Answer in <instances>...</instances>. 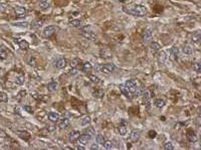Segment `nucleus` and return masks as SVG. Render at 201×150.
Instances as JSON below:
<instances>
[{
  "instance_id": "1",
  "label": "nucleus",
  "mask_w": 201,
  "mask_h": 150,
  "mask_svg": "<svg viewBox=\"0 0 201 150\" xmlns=\"http://www.w3.org/2000/svg\"><path fill=\"white\" fill-rule=\"evenodd\" d=\"M124 11L128 14H131V15H134V16H138V17H142L144 16L147 13V10L145 6H142V5H136L132 8H129L127 9L126 7H124Z\"/></svg>"
},
{
  "instance_id": "2",
  "label": "nucleus",
  "mask_w": 201,
  "mask_h": 150,
  "mask_svg": "<svg viewBox=\"0 0 201 150\" xmlns=\"http://www.w3.org/2000/svg\"><path fill=\"white\" fill-rule=\"evenodd\" d=\"M96 70L99 71L100 73L103 74H112L113 72H115L117 70V66L113 64H107V65H99V66H96Z\"/></svg>"
},
{
  "instance_id": "3",
  "label": "nucleus",
  "mask_w": 201,
  "mask_h": 150,
  "mask_svg": "<svg viewBox=\"0 0 201 150\" xmlns=\"http://www.w3.org/2000/svg\"><path fill=\"white\" fill-rule=\"evenodd\" d=\"M124 86L126 87V89L128 90L131 94L133 95L135 93L136 89L138 88V82L134 79H130L128 81H126V83L124 84Z\"/></svg>"
},
{
  "instance_id": "4",
  "label": "nucleus",
  "mask_w": 201,
  "mask_h": 150,
  "mask_svg": "<svg viewBox=\"0 0 201 150\" xmlns=\"http://www.w3.org/2000/svg\"><path fill=\"white\" fill-rule=\"evenodd\" d=\"M56 30H57V27L55 25H48L43 29V35L45 38H50L52 34H55Z\"/></svg>"
},
{
  "instance_id": "5",
  "label": "nucleus",
  "mask_w": 201,
  "mask_h": 150,
  "mask_svg": "<svg viewBox=\"0 0 201 150\" xmlns=\"http://www.w3.org/2000/svg\"><path fill=\"white\" fill-rule=\"evenodd\" d=\"M143 97H144V102H145V107H146L147 110H150L151 109V93L150 91H143Z\"/></svg>"
},
{
  "instance_id": "6",
  "label": "nucleus",
  "mask_w": 201,
  "mask_h": 150,
  "mask_svg": "<svg viewBox=\"0 0 201 150\" xmlns=\"http://www.w3.org/2000/svg\"><path fill=\"white\" fill-rule=\"evenodd\" d=\"M151 38H152V30L150 28H147L146 30L144 31V33H143L142 40H143L144 43H148V42H150Z\"/></svg>"
},
{
  "instance_id": "7",
  "label": "nucleus",
  "mask_w": 201,
  "mask_h": 150,
  "mask_svg": "<svg viewBox=\"0 0 201 150\" xmlns=\"http://www.w3.org/2000/svg\"><path fill=\"white\" fill-rule=\"evenodd\" d=\"M79 143H80V145H87L90 140H91V135H89V134H84V135H80V137H79Z\"/></svg>"
},
{
  "instance_id": "8",
  "label": "nucleus",
  "mask_w": 201,
  "mask_h": 150,
  "mask_svg": "<svg viewBox=\"0 0 201 150\" xmlns=\"http://www.w3.org/2000/svg\"><path fill=\"white\" fill-rule=\"evenodd\" d=\"M169 54H170V58L171 59H177V57L179 56V47H172L170 48V51H169Z\"/></svg>"
},
{
  "instance_id": "9",
  "label": "nucleus",
  "mask_w": 201,
  "mask_h": 150,
  "mask_svg": "<svg viewBox=\"0 0 201 150\" xmlns=\"http://www.w3.org/2000/svg\"><path fill=\"white\" fill-rule=\"evenodd\" d=\"M157 58H158V63H159L160 65L165 64V62H166V59H167V55H166V52H165L164 50H160V51L158 52Z\"/></svg>"
},
{
  "instance_id": "10",
  "label": "nucleus",
  "mask_w": 201,
  "mask_h": 150,
  "mask_svg": "<svg viewBox=\"0 0 201 150\" xmlns=\"http://www.w3.org/2000/svg\"><path fill=\"white\" fill-rule=\"evenodd\" d=\"M15 14L18 16V17H24L25 16V14H26V8L25 7H22V6H18V7H16L15 9Z\"/></svg>"
},
{
  "instance_id": "11",
  "label": "nucleus",
  "mask_w": 201,
  "mask_h": 150,
  "mask_svg": "<svg viewBox=\"0 0 201 150\" xmlns=\"http://www.w3.org/2000/svg\"><path fill=\"white\" fill-rule=\"evenodd\" d=\"M80 135H81V134H80V132L76 131V130H73V132H71V133H69V135H68V140H69V142L73 143L74 141H76L78 139H79Z\"/></svg>"
},
{
  "instance_id": "12",
  "label": "nucleus",
  "mask_w": 201,
  "mask_h": 150,
  "mask_svg": "<svg viewBox=\"0 0 201 150\" xmlns=\"http://www.w3.org/2000/svg\"><path fill=\"white\" fill-rule=\"evenodd\" d=\"M82 35H83L84 38H89V39H91V40H96V39H97V35H96V33H95L92 30L82 31Z\"/></svg>"
},
{
  "instance_id": "13",
  "label": "nucleus",
  "mask_w": 201,
  "mask_h": 150,
  "mask_svg": "<svg viewBox=\"0 0 201 150\" xmlns=\"http://www.w3.org/2000/svg\"><path fill=\"white\" fill-rule=\"evenodd\" d=\"M69 125V118H64L61 120V121H59L58 124H57V127L59 128V129H65L67 126Z\"/></svg>"
},
{
  "instance_id": "14",
  "label": "nucleus",
  "mask_w": 201,
  "mask_h": 150,
  "mask_svg": "<svg viewBox=\"0 0 201 150\" xmlns=\"http://www.w3.org/2000/svg\"><path fill=\"white\" fill-rule=\"evenodd\" d=\"M16 134L18 135V137H20L21 139H24V140H29L30 138V134L27 131H16Z\"/></svg>"
},
{
  "instance_id": "15",
  "label": "nucleus",
  "mask_w": 201,
  "mask_h": 150,
  "mask_svg": "<svg viewBox=\"0 0 201 150\" xmlns=\"http://www.w3.org/2000/svg\"><path fill=\"white\" fill-rule=\"evenodd\" d=\"M48 119L52 122H56L59 119V114L57 112H50L48 114Z\"/></svg>"
},
{
  "instance_id": "16",
  "label": "nucleus",
  "mask_w": 201,
  "mask_h": 150,
  "mask_svg": "<svg viewBox=\"0 0 201 150\" xmlns=\"http://www.w3.org/2000/svg\"><path fill=\"white\" fill-rule=\"evenodd\" d=\"M82 72L83 73H86V74H89L90 72H91V70H92V65H91V63H84L83 65H82Z\"/></svg>"
},
{
  "instance_id": "17",
  "label": "nucleus",
  "mask_w": 201,
  "mask_h": 150,
  "mask_svg": "<svg viewBox=\"0 0 201 150\" xmlns=\"http://www.w3.org/2000/svg\"><path fill=\"white\" fill-rule=\"evenodd\" d=\"M197 139H198L197 138V135L194 132L190 131L187 133V140L189 141V142H196Z\"/></svg>"
},
{
  "instance_id": "18",
  "label": "nucleus",
  "mask_w": 201,
  "mask_h": 150,
  "mask_svg": "<svg viewBox=\"0 0 201 150\" xmlns=\"http://www.w3.org/2000/svg\"><path fill=\"white\" fill-rule=\"evenodd\" d=\"M55 66L57 69H64L66 66V61L64 58H58L55 63Z\"/></svg>"
},
{
  "instance_id": "19",
  "label": "nucleus",
  "mask_w": 201,
  "mask_h": 150,
  "mask_svg": "<svg viewBox=\"0 0 201 150\" xmlns=\"http://www.w3.org/2000/svg\"><path fill=\"white\" fill-rule=\"evenodd\" d=\"M18 46H19V47L22 49V50H26V49H28V47H29L28 42L26 41V40H24V39H20V40H19Z\"/></svg>"
},
{
  "instance_id": "20",
  "label": "nucleus",
  "mask_w": 201,
  "mask_h": 150,
  "mask_svg": "<svg viewBox=\"0 0 201 150\" xmlns=\"http://www.w3.org/2000/svg\"><path fill=\"white\" fill-rule=\"evenodd\" d=\"M7 50H6V48L5 47H3V46H0V59H5V58H7Z\"/></svg>"
},
{
  "instance_id": "21",
  "label": "nucleus",
  "mask_w": 201,
  "mask_h": 150,
  "mask_svg": "<svg viewBox=\"0 0 201 150\" xmlns=\"http://www.w3.org/2000/svg\"><path fill=\"white\" fill-rule=\"evenodd\" d=\"M120 89H121V91H122V93H123V94H125L126 96H127V98H130V99H133V98H134V97H133V95L131 94L128 90L126 89V87H125L124 85H121V86H120Z\"/></svg>"
},
{
  "instance_id": "22",
  "label": "nucleus",
  "mask_w": 201,
  "mask_h": 150,
  "mask_svg": "<svg viewBox=\"0 0 201 150\" xmlns=\"http://www.w3.org/2000/svg\"><path fill=\"white\" fill-rule=\"evenodd\" d=\"M57 87H58V84L56 83V82H50L48 86H47V89H48V91H50V92H53V91H56L57 90Z\"/></svg>"
},
{
  "instance_id": "23",
  "label": "nucleus",
  "mask_w": 201,
  "mask_h": 150,
  "mask_svg": "<svg viewBox=\"0 0 201 150\" xmlns=\"http://www.w3.org/2000/svg\"><path fill=\"white\" fill-rule=\"evenodd\" d=\"M68 23L73 27H81V25H82V22L79 19H72V20H69Z\"/></svg>"
},
{
  "instance_id": "24",
  "label": "nucleus",
  "mask_w": 201,
  "mask_h": 150,
  "mask_svg": "<svg viewBox=\"0 0 201 150\" xmlns=\"http://www.w3.org/2000/svg\"><path fill=\"white\" fill-rule=\"evenodd\" d=\"M151 49H152V51L153 52H156V51H159L160 49H161V46L158 43V42H156V41H153L152 43H151Z\"/></svg>"
},
{
  "instance_id": "25",
  "label": "nucleus",
  "mask_w": 201,
  "mask_h": 150,
  "mask_svg": "<svg viewBox=\"0 0 201 150\" xmlns=\"http://www.w3.org/2000/svg\"><path fill=\"white\" fill-rule=\"evenodd\" d=\"M104 95H105V91L104 90H97V91H95L94 92V94H92V96L97 99H100V98H103L104 97Z\"/></svg>"
},
{
  "instance_id": "26",
  "label": "nucleus",
  "mask_w": 201,
  "mask_h": 150,
  "mask_svg": "<svg viewBox=\"0 0 201 150\" xmlns=\"http://www.w3.org/2000/svg\"><path fill=\"white\" fill-rule=\"evenodd\" d=\"M24 81H25V77L23 75H19L18 77H16V80H15V83L19 86L24 84Z\"/></svg>"
},
{
  "instance_id": "27",
  "label": "nucleus",
  "mask_w": 201,
  "mask_h": 150,
  "mask_svg": "<svg viewBox=\"0 0 201 150\" xmlns=\"http://www.w3.org/2000/svg\"><path fill=\"white\" fill-rule=\"evenodd\" d=\"M90 123H91V117L90 116H84L82 119V121H81V125L82 126H87Z\"/></svg>"
},
{
  "instance_id": "28",
  "label": "nucleus",
  "mask_w": 201,
  "mask_h": 150,
  "mask_svg": "<svg viewBox=\"0 0 201 150\" xmlns=\"http://www.w3.org/2000/svg\"><path fill=\"white\" fill-rule=\"evenodd\" d=\"M103 145H104V147H105V149L111 150V149H113V148H114V144H113V142H112V141H110V140L105 141Z\"/></svg>"
},
{
  "instance_id": "29",
  "label": "nucleus",
  "mask_w": 201,
  "mask_h": 150,
  "mask_svg": "<svg viewBox=\"0 0 201 150\" xmlns=\"http://www.w3.org/2000/svg\"><path fill=\"white\" fill-rule=\"evenodd\" d=\"M127 132H128V129L125 125H121L119 127V133L121 136H125L127 134Z\"/></svg>"
},
{
  "instance_id": "30",
  "label": "nucleus",
  "mask_w": 201,
  "mask_h": 150,
  "mask_svg": "<svg viewBox=\"0 0 201 150\" xmlns=\"http://www.w3.org/2000/svg\"><path fill=\"white\" fill-rule=\"evenodd\" d=\"M139 137H140V134L138 133V132L134 131L131 133V136H130V138H131V140L134 141V142H136V141L139 140Z\"/></svg>"
},
{
  "instance_id": "31",
  "label": "nucleus",
  "mask_w": 201,
  "mask_h": 150,
  "mask_svg": "<svg viewBox=\"0 0 201 150\" xmlns=\"http://www.w3.org/2000/svg\"><path fill=\"white\" fill-rule=\"evenodd\" d=\"M89 79H90L91 82L95 83V84H99L100 83V78L97 77L96 75H89Z\"/></svg>"
},
{
  "instance_id": "32",
  "label": "nucleus",
  "mask_w": 201,
  "mask_h": 150,
  "mask_svg": "<svg viewBox=\"0 0 201 150\" xmlns=\"http://www.w3.org/2000/svg\"><path fill=\"white\" fill-rule=\"evenodd\" d=\"M183 52L185 55H191L192 52H193V48L190 46H185V47H183Z\"/></svg>"
},
{
  "instance_id": "33",
  "label": "nucleus",
  "mask_w": 201,
  "mask_h": 150,
  "mask_svg": "<svg viewBox=\"0 0 201 150\" xmlns=\"http://www.w3.org/2000/svg\"><path fill=\"white\" fill-rule=\"evenodd\" d=\"M96 142H97V144H104V142H105V140H104V136L102 135V134H98L97 136H96Z\"/></svg>"
},
{
  "instance_id": "34",
  "label": "nucleus",
  "mask_w": 201,
  "mask_h": 150,
  "mask_svg": "<svg viewBox=\"0 0 201 150\" xmlns=\"http://www.w3.org/2000/svg\"><path fill=\"white\" fill-rule=\"evenodd\" d=\"M39 6L42 9H47V8H49V3L45 0H42V1L39 2Z\"/></svg>"
},
{
  "instance_id": "35",
  "label": "nucleus",
  "mask_w": 201,
  "mask_h": 150,
  "mask_svg": "<svg viewBox=\"0 0 201 150\" xmlns=\"http://www.w3.org/2000/svg\"><path fill=\"white\" fill-rule=\"evenodd\" d=\"M164 105H165V101L162 100V99H157L155 101V106L158 107V108H162V107H164Z\"/></svg>"
},
{
  "instance_id": "36",
  "label": "nucleus",
  "mask_w": 201,
  "mask_h": 150,
  "mask_svg": "<svg viewBox=\"0 0 201 150\" xmlns=\"http://www.w3.org/2000/svg\"><path fill=\"white\" fill-rule=\"evenodd\" d=\"M164 149L165 150H173L174 149V146H173V143L172 142H170V141H168V142H166L164 144Z\"/></svg>"
},
{
  "instance_id": "37",
  "label": "nucleus",
  "mask_w": 201,
  "mask_h": 150,
  "mask_svg": "<svg viewBox=\"0 0 201 150\" xmlns=\"http://www.w3.org/2000/svg\"><path fill=\"white\" fill-rule=\"evenodd\" d=\"M14 26H17V27H27L28 26V22L26 21H22V22H15L13 23Z\"/></svg>"
},
{
  "instance_id": "38",
  "label": "nucleus",
  "mask_w": 201,
  "mask_h": 150,
  "mask_svg": "<svg viewBox=\"0 0 201 150\" xmlns=\"http://www.w3.org/2000/svg\"><path fill=\"white\" fill-rule=\"evenodd\" d=\"M142 93H143V87H138L136 91H135V93L133 94V97H139Z\"/></svg>"
},
{
  "instance_id": "39",
  "label": "nucleus",
  "mask_w": 201,
  "mask_h": 150,
  "mask_svg": "<svg viewBox=\"0 0 201 150\" xmlns=\"http://www.w3.org/2000/svg\"><path fill=\"white\" fill-rule=\"evenodd\" d=\"M7 101H8L7 95L3 92H0V102H7Z\"/></svg>"
},
{
  "instance_id": "40",
  "label": "nucleus",
  "mask_w": 201,
  "mask_h": 150,
  "mask_svg": "<svg viewBox=\"0 0 201 150\" xmlns=\"http://www.w3.org/2000/svg\"><path fill=\"white\" fill-rule=\"evenodd\" d=\"M193 71H195L196 73H200L201 72V65L199 63H195L193 65Z\"/></svg>"
},
{
  "instance_id": "41",
  "label": "nucleus",
  "mask_w": 201,
  "mask_h": 150,
  "mask_svg": "<svg viewBox=\"0 0 201 150\" xmlns=\"http://www.w3.org/2000/svg\"><path fill=\"white\" fill-rule=\"evenodd\" d=\"M42 25V21L41 20H35L33 23H32V27L33 28H39Z\"/></svg>"
},
{
  "instance_id": "42",
  "label": "nucleus",
  "mask_w": 201,
  "mask_h": 150,
  "mask_svg": "<svg viewBox=\"0 0 201 150\" xmlns=\"http://www.w3.org/2000/svg\"><path fill=\"white\" fill-rule=\"evenodd\" d=\"M27 63H28V65H29V66H35V65H36V61H35V58H34V57H32V56H30V57L28 58Z\"/></svg>"
},
{
  "instance_id": "43",
  "label": "nucleus",
  "mask_w": 201,
  "mask_h": 150,
  "mask_svg": "<svg viewBox=\"0 0 201 150\" xmlns=\"http://www.w3.org/2000/svg\"><path fill=\"white\" fill-rule=\"evenodd\" d=\"M79 74V71L76 70V69H74V68H73L69 72H68V75L71 76V77H74V76H76Z\"/></svg>"
},
{
  "instance_id": "44",
  "label": "nucleus",
  "mask_w": 201,
  "mask_h": 150,
  "mask_svg": "<svg viewBox=\"0 0 201 150\" xmlns=\"http://www.w3.org/2000/svg\"><path fill=\"white\" fill-rule=\"evenodd\" d=\"M23 110H24L25 112L29 113V114H32V113H33V110H32V108H31L30 106H28V105H25V106L23 107Z\"/></svg>"
},
{
  "instance_id": "45",
  "label": "nucleus",
  "mask_w": 201,
  "mask_h": 150,
  "mask_svg": "<svg viewBox=\"0 0 201 150\" xmlns=\"http://www.w3.org/2000/svg\"><path fill=\"white\" fill-rule=\"evenodd\" d=\"M87 134H89V135H91V136L95 135V129H94L92 127H89V128L87 129Z\"/></svg>"
},
{
  "instance_id": "46",
  "label": "nucleus",
  "mask_w": 201,
  "mask_h": 150,
  "mask_svg": "<svg viewBox=\"0 0 201 150\" xmlns=\"http://www.w3.org/2000/svg\"><path fill=\"white\" fill-rule=\"evenodd\" d=\"M199 40H200V34H199V33H197L196 35H194V36H193V41H195V42H199Z\"/></svg>"
},
{
  "instance_id": "47",
  "label": "nucleus",
  "mask_w": 201,
  "mask_h": 150,
  "mask_svg": "<svg viewBox=\"0 0 201 150\" xmlns=\"http://www.w3.org/2000/svg\"><path fill=\"white\" fill-rule=\"evenodd\" d=\"M99 145H97V143H94V144H91V150H99Z\"/></svg>"
},
{
  "instance_id": "48",
  "label": "nucleus",
  "mask_w": 201,
  "mask_h": 150,
  "mask_svg": "<svg viewBox=\"0 0 201 150\" xmlns=\"http://www.w3.org/2000/svg\"><path fill=\"white\" fill-rule=\"evenodd\" d=\"M71 66H72V68H74V66H78V59H73L71 62Z\"/></svg>"
},
{
  "instance_id": "49",
  "label": "nucleus",
  "mask_w": 201,
  "mask_h": 150,
  "mask_svg": "<svg viewBox=\"0 0 201 150\" xmlns=\"http://www.w3.org/2000/svg\"><path fill=\"white\" fill-rule=\"evenodd\" d=\"M149 136H150V138H155L156 132L155 131H150L149 132Z\"/></svg>"
},
{
  "instance_id": "50",
  "label": "nucleus",
  "mask_w": 201,
  "mask_h": 150,
  "mask_svg": "<svg viewBox=\"0 0 201 150\" xmlns=\"http://www.w3.org/2000/svg\"><path fill=\"white\" fill-rule=\"evenodd\" d=\"M71 116H72V115H71V113H69V112H67V111H66V112H64V118H69Z\"/></svg>"
},
{
  "instance_id": "51",
  "label": "nucleus",
  "mask_w": 201,
  "mask_h": 150,
  "mask_svg": "<svg viewBox=\"0 0 201 150\" xmlns=\"http://www.w3.org/2000/svg\"><path fill=\"white\" fill-rule=\"evenodd\" d=\"M25 95H26V92L25 91H22V92H20L18 94V97L19 98H22V96H25Z\"/></svg>"
},
{
  "instance_id": "52",
  "label": "nucleus",
  "mask_w": 201,
  "mask_h": 150,
  "mask_svg": "<svg viewBox=\"0 0 201 150\" xmlns=\"http://www.w3.org/2000/svg\"><path fill=\"white\" fill-rule=\"evenodd\" d=\"M48 130H49V131H55V126H48Z\"/></svg>"
},
{
  "instance_id": "53",
  "label": "nucleus",
  "mask_w": 201,
  "mask_h": 150,
  "mask_svg": "<svg viewBox=\"0 0 201 150\" xmlns=\"http://www.w3.org/2000/svg\"><path fill=\"white\" fill-rule=\"evenodd\" d=\"M76 149L78 150H84L86 148H84L83 146H78V147H76Z\"/></svg>"
},
{
  "instance_id": "54",
  "label": "nucleus",
  "mask_w": 201,
  "mask_h": 150,
  "mask_svg": "<svg viewBox=\"0 0 201 150\" xmlns=\"http://www.w3.org/2000/svg\"><path fill=\"white\" fill-rule=\"evenodd\" d=\"M19 40H20L19 38H14V42H17V43H18V41H19Z\"/></svg>"
}]
</instances>
